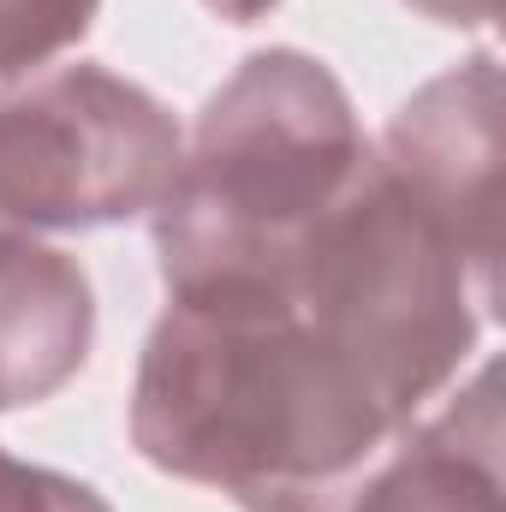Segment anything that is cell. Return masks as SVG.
I'll use <instances>...</instances> for the list:
<instances>
[{
  "instance_id": "cell-1",
  "label": "cell",
  "mask_w": 506,
  "mask_h": 512,
  "mask_svg": "<svg viewBox=\"0 0 506 512\" xmlns=\"http://www.w3.org/2000/svg\"><path fill=\"white\" fill-rule=\"evenodd\" d=\"M399 429L286 292L167 298L131 382V447L245 512H304Z\"/></svg>"
},
{
  "instance_id": "cell-2",
  "label": "cell",
  "mask_w": 506,
  "mask_h": 512,
  "mask_svg": "<svg viewBox=\"0 0 506 512\" xmlns=\"http://www.w3.org/2000/svg\"><path fill=\"white\" fill-rule=\"evenodd\" d=\"M346 84L304 48L251 54L197 114L149 209L167 298L286 292L322 215L370 167Z\"/></svg>"
},
{
  "instance_id": "cell-3",
  "label": "cell",
  "mask_w": 506,
  "mask_h": 512,
  "mask_svg": "<svg viewBox=\"0 0 506 512\" xmlns=\"http://www.w3.org/2000/svg\"><path fill=\"white\" fill-rule=\"evenodd\" d=\"M286 298L393 429L471 364L489 322L465 256L376 155L298 251Z\"/></svg>"
},
{
  "instance_id": "cell-4",
  "label": "cell",
  "mask_w": 506,
  "mask_h": 512,
  "mask_svg": "<svg viewBox=\"0 0 506 512\" xmlns=\"http://www.w3.org/2000/svg\"><path fill=\"white\" fill-rule=\"evenodd\" d=\"M179 149V120L108 66L24 78L0 96V251L149 215Z\"/></svg>"
},
{
  "instance_id": "cell-5",
  "label": "cell",
  "mask_w": 506,
  "mask_h": 512,
  "mask_svg": "<svg viewBox=\"0 0 506 512\" xmlns=\"http://www.w3.org/2000/svg\"><path fill=\"white\" fill-rule=\"evenodd\" d=\"M501 149L506 131L495 54H471L465 66L405 96L376 149L393 185L465 256V274L489 316L501 298Z\"/></svg>"
},
{
  "instance_id": "cell-6",
  "label": "cell",
  "mask_w": 506,
  "mask_h": 512,
  "mask_svg": "<svg viewBox=\"0 0 506 512\" xmlns=\"http://www.w3.org/2000/svg\"><path fill=\"white\" fill-rule=\"evenodd\" d=\"M304 512H506L495 370H477L435 423H405L358 477Z\"/></svg>"
},
{
  "instance_id": "cell-7",
  "label": "cell",
  "mask_w": 506,
  "mask_h": 512,
  "mask_svg": "<svg viewBox=\"0 0 506 512\" xmlns=\"http://www.w3.org/2000/svg\"><path fill=\"white\" fill-rule=\"evenodd\" d=\"M96 286L54 245L0 251V411L42 405L90 364Z\"/></svg>"
},
{
  "instance_id": "cell-8",
  "label": "cell",
  "mask_w": 506,
  "mask_h": 512,
  "mask_svg": "<svg viewBox=\"0 0 506 512\" xmlns=\"http://www.w3.org/2000/svg\"><path fill=\"white\" fill-rule=\"evenodd\" d=\"M102 0H0V84H24L60 54H72Z\"/></svg>"
},
{
  "instance_id": "cell-9",
  "label": "cell",
  "mask_w": 506,
  "mask_h": 512,
  "mask_svg": "<svg viewBox=\"0 0 506 512\" xmlns=\"http://www.w3.org/2000/svg\"><path fill=\"white\" fill-rule=\"evenodd\" d=\"M0 512H114L84 477L12 459L0 447Z\"/></svg>"
},
{
  "instance_id": "cell-10",
  "label": "cell",
  "mask_w": 506,
  "mask_h": 512,
  "mask_svg": "<svg viewBox=\"0 0 506 512\" xmlns=\"http://www.w3.org/2000/svg\"><path fill=\"white\" fill-rule=\"evenodd\" d=\"M405 6L435 24H459V30H483L501 18V0H405Z\"/></svg>"
},
{
  "instance_id": "cell-11",
  "label": "cell",
  "mask_w": 506,
  "mask_h": 512,
  "mask_svg": "<svg viewBox=\"0 0 506 512\" xmlns=\"http://www.w3.org/2000/svg\"><path fill=\"white\" fill-rule=\"evenodd\" d=\"M215 18H227V24H256V18H268L280 0H203Z\"/></svg>"
}]
</instances>
